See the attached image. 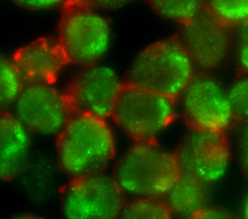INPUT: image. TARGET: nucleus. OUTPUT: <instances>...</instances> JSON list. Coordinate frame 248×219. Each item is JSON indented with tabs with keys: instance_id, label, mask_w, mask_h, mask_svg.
I'll return each mask as SVG.
<instances>
[{
	"instance_id": "f257e3e1",
	"label": "nucleus",
	"mask_w": 248,
	"mask_h": 219,
	"mask_svg": "<svg viewBox=\"0 0 248 219\" xmlns=\"http://www.w3.org/2000/svg\"><path fill=\"white\" fill-rule=\"evenodd\" d=\"M57 136L58 163L72 178L102 172L114 157L113 135L104 118L75 114Z\"/></svg>"
},
{
	"instance_id": "f03ea898",
	"label": "nucleus",
	"mask_w": 248,
	"mask_h": 219,
	"mask_svg": "<svg viewBox=\"0 0 248 219\" xmlns=\"http://www.w3.org/2000/svg\"><path fill=\"white\" fill-rule=\"evenodd\" d=\"M179 173L174 153L155 141H137L117 161L113 177L124 194L134 198H162Z\"/></svg>"
},
{
	"instance_id": "7ed1b4c3",
	"label": "nucleus",
	"mask_w": 248,
	"mask_h": 219,
	"mask_svg": "<svg viewBox=\"0 0 248 219\" xmlns=\"http://www.w3.org/2000/svg\"><path fill=\"white\" fill-rule=\"evenodd\" d=\"M194 69L179 38L163 39L135 57L127 82L176 100L193 78Z\"/></svg>"
},
{
	"instance_id": "20e7f679",
	"label": "nucleus",
	"mask_w": 248,
	"mask_h": 219,
	"mask_svg": "<svg viewBox=\"0 0 248 219\" xmlns=\"http://www.w3.org/2000/svg\"><path fill=\"white\" fill-rule=\"evenodd\" d=\"M58 27V43L70 64L91 66L108 52L111 31L108 19L89 4L63 5Z\"/></svg>"
},
{
	"instance_id": "39448f33",
	"label": "nucleus",
	"mask_w": 248,
	"mask_h": 219,
	"mask_svg": "<svg viewBox=\"0 0 248 219\" xmlns=\"http://www.w3.org/2000/svg\"><path fill=\"white\" fill-rule=\"evenodd\" d=\"M174 116V99L127 81L111 113L115 124L136 141H154Z\"/></svg>"
},
{
	"instance_id": "423d86ee",
	"label": "nucleus",
	"mask_w": 248,
	"mask_h": 219,
	"mask_svg": "<svg viewBox=\"0 0 248 219\" xmlns=\"http://www.w3.org/2000/svg\"><path fill=\"white\" fill-rule=\"evenodd\" d=\"M124 193L114 177L103 172L72 178L62 197V211L69 219L120 217Z\"/></svg>"
},
{
	"instance_id": "0eeeda50",
	"label": "nucleus",
	"mask_w": 248,
	"mask_h": 219,
	"mask_svg": "<svg viewBox=\"0 0 248 219\" xmlns=\"http://www.w3.org/2000/svg\"><path fill=\"white\" fill-rule=\"evenodd\" d=\"M179 98L190 129L225 132L234 119L227 91L209 73H195Z\"/></svg>"
},
{
	"instance_id": "6e6552de",
	"label": "nucleus",
	"mask_w": 248,
	"mask_h": 219,
	"mask_svg": "<svg viewBox=\"0 0 248 219\" xmlns=\"http://www.w3.org/2000/svg\"><path fill=\"white\" fill-rule=\"evenodd\" d=\"M233 29L203 9L181 25L178 38L195 68L210 73L226 62L234 43Z\"/></svg>"
},
{
	"instance_id": "1a4fd4ad",
	"label": "nucleus",
	"mask_w": 248,
	"mask_h": 219,
	"mask_svg": "<svg viewBox=\"0 0 248 219\" xmlns=\"http://www.w3.org/2000/svg\"><path fill=\"white\" fill-rule=\"evenodd\" d=\"M190 130L174 152L179 172L211 184L228 169L231 158L228 139L220 131Z\"/></svg>"
},
{
	"instance_id": "9d476101",
	"label": "nucleus",
	"mask_w": 248,
	"mask_h": 219,
	"mask_svg": "<svg viewBox=\"0 0 248 219\" xmlns=\"http://www.w3.org/2000/svg\"><path fill=\"white\" fill-rule=\"evenodd\" d=\"M14 110L30 133L42 136L58 135L74 116L65 93L50 84H24Z\"/></svg>"
},
{
	"instance_id": "9b49d317",
	"label": "nucleus",
	"mask_w": 248,
	"mask_h": 219,
	"mask_svg": "<svg viewBox=\"0 0 248 219\" xmlns=\"http://www.w3.org/2000/svg\"><path fill=\"white\" fill-rule=\"evenodd\" d=\"M123 82L116 72L99 63L84 67L67 88L65 95L75 114L99 118L111 116Z\"/></svg>"
},
{
	"instance_id": "f8f14e48",
	"label": "nucleus",
	"mask_w": 248,
	"mask_h": 219,
	"mask_svg": "<svg viewBox=\"0 0 248 219\" xmlns=\"http://www.w3.org/2000/svg\"><path fill=\"white\" fill-rule=\"evenodd\" d=\"M12 60L24 84L52 85L70 64L58 41L46 37L18 48Z\"/></svg>"
},
{
	"instance_id": "ddd939ff",
	"label": "nucleus",
	"mask_w": 248,
	"mask_h": 219,
	"mask_svg": "<svg viewBox=\"0 0 248 219\" xmlns=\"http://www.w3.org/2000/svg\"><path fill=\"white\" fill-rule=\"evenodd\" d=\"M30 132L14 115L0 114V181L15 178L23 169L30 150Z\"/></svg>"
},
{
	"instance_id": "4468645a",
	"label": "nucleus",
	"mask_w": 248,
	"mask_h": 219,
	"mask_svg": "<svg viewBox=\"0 0 248 219\" xmlns=\"http://www.w3.org/2000/svg\"><path fill=\"white\" fill-rule=\"evenodd\" d=\"M208 185L193 176L179 173L177 180L165 196L171 214L198 217L206 208Z\"/></svg>"
},
{
	"instance_id": "2eb2a0df",
	"label": "nucleus",
	"mask_w": 248,
	"mask_h": 219,
	"mask_svg": "<svg viewBox=\"0 0 248 219\" xmlns=\"http://www.w3.org/2000/svg\"><path fill=\"white\" fill-rule=\"evenodd\" d=\"M162 18L184 24L204 9V0H147Z\"/></svg>"
},
{
	"instance_id": "dca6fc26",
	"label": "nucleus",
	"mask_w": 248,
	"mask_h": 219,
	"mask_svg": "<svg viewBox=\"0 0 248 219\" xmlns=\"http://www.w3.org/2000/svg\"><path fill=\"white\" fill-rule=\"evenodd\" d=\"M23 86L13 60L0 55V111L14 107Z\"/></svg>"
},
{
	"instance_id": "f3484780",
	"label": "nucleus",
	"mask_w": 248,
	"mask_h": 219,
	"mask_svg": "<svg viewBox=\"0 0 248 219\" xmlns=\"http://www.w3.org/2000/svg\"><path fill=\"white\" fill-rule=\"evenodd\" d=\"M171 211L161 198H135L125 203L120 217L126 219H168Z\"/></svg>"
},
{
	"instance_id": "a211bd4d",
	"label": "nucleus",
	"mask_w": 248,
	"mask_h": 219,
	"mask_svg": "<svg viewBox=\"0 0 248 219\" xmlns=\"http://www.w3.org/2000/svg\"><path fill=\"white\" fill-rule=\"evenodd\" d=\"M204 9L232 28L248 22V0H204Z\"/></svg>"
},
{
	"instance_id": "6ab92c4d",
	"label": "nucleus",
	"mask_w": 248,
	"mask_h": 219,
	"mask_svg": "<svg viewBox=\"0 0 248 219\" xmlns=\"http://www.w3.org/2000/svg\"><path fill=\"white\" fill-rule=\"evenodd\" d=\"M227 95L234 119L248 121V71H239Z\"/></svg>"
},
{
	"instance_id": "aec40b11",
	"label": "nucleus",
	"mask_w": 248,
	"mask_h": 219,
	"mask_svg": "<svg viewBox=\"0 0 248 219\" xmlns=\"http://www.w3.org/2000/svg\"><path fill=\"white\" fill-rule=\"evenodd\" d=\"M235 28L237 33L234 42L239 71H248V22Z\"/></svg>"
},
{
	"instance_id": "412c9836",
	"label": "nucleus",
	"mask_w": 248,
	"mask_h": 219,
	"mask_svg": "<svg viewBox=\"0 0 248 219\" xmlns=\"http://www.w3.org/2000/svg\"><path fill=\"white\" fill-rule=\"evenodd\" d=\"M237 138V155L240 166L248 176V121H243Z\"/></svg>"
},
{
	"instance_id": "4be33fe9",
	"label": "nucleus",
	"mask_w": 248,
	"mask_h": 219,
	"mask_svg": "<svg viewBox=\"0 0 248 219\" xmlns=\"http://www.w3.org/2000/svg\"><path fill=\"white\" fill-rule=\"evenodd\" d=\"M17 7L30 11H45L64 5L66 0H8Z\"/></svg>"
},
{
	"instance_id": "5701e85b",
	"label": "nucleus",
	"mask_w": 248,
	"mask_h": 219,
	"mask_svg": "<svg viewBox=\"0 0 248 219\" xmlns=\"http://www.w3.org/2000/svg\"><path fill=\"white\" fill-rule=\"evenodd\" d=\"M138 0H87V4L99 11L120 10Z\"/></svg>"
},
{
	"instance_id": "b1692460",
	"label": "nucleus",
	"mask_w": 248,
	"mask_h": 219,
	"mask_svg": "<svg viewBox=\"0 0 248 219\" xmlns=\"http://www.w3.org/2000/svg\"><path fill=\"white\" fill-rule=\"evenodd\" d=\"M71 3H84V4H87V0H66L64 5L65 4H71Z\"/></svg>"
}]
</instances>
